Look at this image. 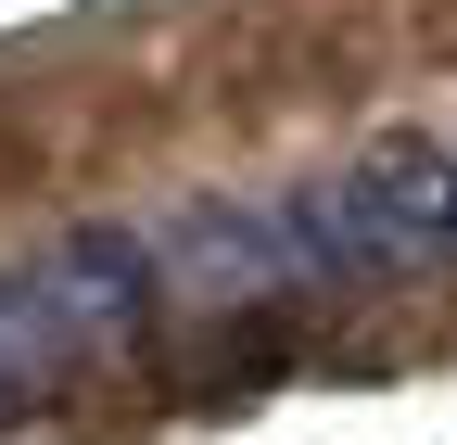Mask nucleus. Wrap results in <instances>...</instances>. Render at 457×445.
I'll return each instance as SVG.
<instances>
[{"label": "nucleus", "instance_id": "2", "mask_svg": "<svg viewBox=\"0 0 457 445\" xmlns=\"http://www.w3.org/2000/svg\"><path fill=\"white\" fill-rule=\"evenodd\" d=\"M165 306V242L153 230H64L38 255H0V407L77 382L89 357H114L128 331Z\"/></svg>", "mask_w": 457, "mask_h": 445}, {"label": "nucleus", "instance_id": "1", "mask_svg": "<svg viewBox=\"0 0 457 445\" xmlns=\"http://www.w3.org/2000/svg\"><path fill=\"white\" fill-rule=\"evenodd\" d=\"M153 242H165V293H191V306L457 267V153L445 140H369V153L318 165V179H279V191H242V204H191Z\"/></svg>", "mask_w": 457, "mask_h": 445}]
</instances>
